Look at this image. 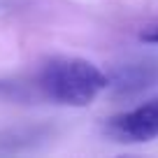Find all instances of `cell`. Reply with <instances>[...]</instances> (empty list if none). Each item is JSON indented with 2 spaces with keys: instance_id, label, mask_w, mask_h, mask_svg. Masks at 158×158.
<instances>
[{
  "instance_id": "obj_5",
  "label": "cell",
  "mask_w": 158,
  "mask_h": 158,
  "mask_svg": "<svg viewBox=\"0 0 158 158\" xmlns=\"http://www.w3.org/2000/svg\"><path fill=\"white\" fill-rule=\"evenodd\" d=\"M0 95H23L19 84H10V81H0Z\"/></svg>"
},
{
  "instance_id": "obj_2",
  "label": "cell",
  "mask_w": 158,
  "mask_h": 158,
  "mask_svg": "<svg viewBox=\"0 0 158 158\" xmlns=\"http://www.w3.org/2000/svg\"><path fill=\"white\" fill-rule=\"evenodd\" d=\"M105 135L114 142L139 144L158 137V98L147 100L135 109L121 112L105 123Z\"/></svg>"
},
{
  "instance_id": "obj_4",
  "label": "cell",
  "mask_w": 158,
  "mask_h": 158,
  "mask_svg": "<svg viewBox=\"0 0 158 158\" xmlns=\"http://www.w3.org/2000/svg\"><path fill=\"white\" fill-rule=\"evenodd\" d=\"M139 40H142V42H147V44H158V23L144 28L142 33H139Z\"/></svg>"
},
{
  "instance_id": "obj_1",
  "label": "cell",
  "mask_w": 158,
  "mask_h": 158,
  "mask_svg": "<svg viewBox=\"0 0 158 158\" xmlns=\"http://www.w3.org/2000/svg\"><path fill=\"white\" fill-rule=\"evenodd\" d=\"M109 86V74H105L91 60L74 56L49 58L35 74V89L42 98L58 105L86 107Z\"/></svg>"
},
{
  "instance_id": "obj_3",
  "label": "cell",
  "mask_w": 158,
  "mask_h": 158,
  "mask_svg": "<svg viewBox=\"0 0 158 158\" xmlns=\"http://www.w3.org/2000/svg\"><path fill=\"white\" fill-rule=\"evenodd\" d=\"M158 86V54H147L130 58L116 65L109 74V86L118 98H133V95Z\"/></svg>"
}]
</instances>
